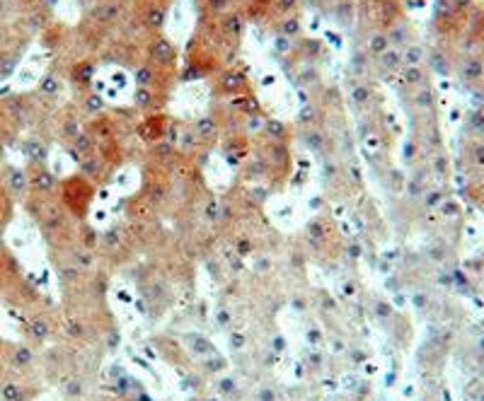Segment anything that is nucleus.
Returning a JSON list of instances; mask_svg holds the SVG:
<instances>
[{
	"label": "nucleus",
	"instance_id": "f257e3e1",
	"mask_svg": "<svg viewBox=\"0 0 484 401\" xmlns=\"http://www.w3.org/2000/svg\"><path fill=\"white\" fill-rule=\"evenodd\" d=\"M0 361L5 365V375L25 377L37 363V353H34V346L29 344H5Z\"/></svg>",
	"mask_w": 484,
	"mask_h": 401
},
{
	"label": "nucleus",
	"instance_id": "f03ea898",
	"mask_svg": "<svg viewBox=\"0 0 484 401\" xmlns=\"http://www.w3.org/2000/svg\"><path fill=\"white\" fill-rule=\"evenodd\" d=\"M61 198L63 208H70L75 215H85L87 203L92 200V188L87 186V181L82 176H68L61 184Z\"/></svg>",
	"mask_w": 484,
	"mask_h": 401
},
{
	"label": "nucleus",
	"instance_id": "7ed1b4c3",
	"mask_svg": "<svg viewBox=\"0 0 484 401\" xmlns=\"http://www.w3.org/2000/svg\"><path fill=\"white\" fill-rule=\"evenodd\" d=\"M27 179H29V193L32 196H51L58 188L56 174L46 167L44 162H29L25 167Z\"/></svg>",
	"mask_w": 484,
	"mask_h": 401
},
{
	"label": "nucleus",
	"instance_id": "20e7f679",
	"mask_svg": "<svg viewBox=\"0 0 484 401\" xmlns=\"http://www.w3.org/2000/svg\"><path fill=\"white\" fill-rule=\"evenodd\" d=\"M39 394L37 385H29L22 375H5L0 380V401H34Z\"/></svg>",
	"mask_w": 484,
	"mask_h": 401
},
{
	"label": "nucleus",
	"instance_id": "39448f33",
	"mask_svg": "<svg viewBox=\"0 0 484 401\" xmlns=\"http://www.w3.org/2000/svg\"><path fill=\"white\" fill-rule=\"evenodd\" d=\"M0 186L13 198V203L15 200H27L29 196V179L22 167H13V164L0 167Z\"/></svg>",
	"mask_w": 484,
	"mask_h": 401
},
{
	"label": "nucleus",
	"instance_id": "423d86ee",
	"mask_svg": "<svg viewBox=\"0 0 484 401\" xmlns=\"http://www.w3.org/2000/svg\"><path fill=\"white\" fill-rule=\"evenodd\" d=\"M54 334V324H51L49 317L44 312H37V315H29L25 320V336L29 346H41L51 339Z\"/></svg>",
	"mask_w": 484,
	"mask_h": 401
},
{
	"label": "nucleus",
	"instance_id": "0eeeda50",
	"mask_svg": "<svg viewBox=\"0 0 484 401\" xmlns=\"http://www.w3.org/2000/svg\"><path fill=\"white\" fill-rule=\"evenodd\" d=\"M150 56L155 58L158 63H163V66H170V63L175 61V46H172V41L165 39V37H158L150 44Z\"/></svg>",
	"mask_w": 484,
	"mask_h": 401
},
{
	"label": "nucleus",
	"instance_id": "6e6552de",
	"mask_svg": "<svg viewBox=\"0 0 484 401\" xmlns=\"http://www.w3.org/2000/svg\"><path fill=\"white\" fill-rule=\"evenodd\" d=\"M247 85V78L242 73H238V70H226L221 78V87L226 92H242Z\"/></svg>",
	"mask_w": 484,
	"mask_h": 401
},
{
	"label": "nucleus",
	"instance_id": "1a4fd4ad",
	"mask_svg": "<svg viewBox=\"0 0 484 401\" xmlns=\"http://www.w3.org/2000/svg\"><path fill=\"white\" fill-rule=\"evenodd\" d=\"M349 97H351L353 107L361 109V107H368V104H370V99H373V92H370V87L365 85V82H356V85H351Z\"/></svg>",
	"mask_w": 484,
	"mask_h": 401
},
{
	"label": "nucleus",
	"instance_id": "9d476101",
	"mask_svg": "<svg viewBox=\"0 0 484 401\" xmlns=\"http://www.w3.org/2000/svg\"><path fill=\"white\" fill-rule=\"evenodd\" d=\"M402 54H400L397 49H387L385 54L378 56V66L383 70H390V73H397L400 68H402Z\"/></svg>",
	"mask_w": 484,
	"mask_h": 401
},
{
	"label": "nucleus",
	"instance_id": "9b49d317",
	"mask_svg": "<svg viewBox=\"0 0 484 401\" xmlns=\"http://www.w3.org/2000/svg\"><path fill=\"white\" fill-rule=\"evenodd\" d=\"M143 25L148 29H153V32L163 29V25H165V8H160V5H150V8L145 10V15H143Z\"/></svg>",
	"mask_w": 484,
	"mask_h": 401
},
{
	"label": "nucleus",
	"instance_id": "f8f14e48",
	"mask_svg": "<svg viewBox=\"0 0 484 401\" xmlns=\"http://www.w3.org/2000/svg\"><path fill=\"white\" fill-rule=\"evenodd\" d=\"M223 32H226L228 37H233V39H240L242 32H245V20H242L238 13L226 15V20H223Z\"/></svg>",
	"mask_w": 484,
	"mask_h": 401
},
{
	"label": "nucleus",
	"instance_id": "ddd939ff",
	"mask_svg": "<svg viewBox=\"0 0 484 401\" xmlns=\"http://www.w3.org/2000/svg\"><path fill=\"white\" fill-rule=\"evenodd\" d=\"M365 49H368V54L370 56H380V54H385L387 49H392L390 46V39H387V34H383V32H375L373 37L368 39V46H365Z\"/></svg>",
	"mask_w": 484,
	"mask_h": 401
},
{
	"label": "nucleus",
	"instance_id": "4468645a",
	"mask_svg": "<svg viewBox=\"0 0 484 401\" xmlns=\"http://www.w3.org/2000/svg\"><path fill=\"white\" fill-rule=\"evenodd\" d=\"M187 341L192 344V351L199 353V356H206V358H214L216 356V348L209 344V341L204 339V336L199 334H187Z\"/></svg>",
	"mask_w": 484,
	"mask_h": 401
},
{
	"label": "nucleus",
	"instance_id": "2eb2a0df",
	"mask_svg": "<svg viewBox=\"0 0 484 401\" xmlns=\"http://www.w3.org/2000/svg\"><path fill=\"white\" fill-rule=\"evenodd\" d=\"M194 131H197L199 138H216V131H218V126H216V121H214V116H202L197 123H194Z\"/></svg>",
	"mask_w": 484,
	"mask_h": 401
},
{
	"label": "nucleus",
	"instance_id": "dca6fc26",
	"mask_svg": "<svg viewBox=\"0 0 484 401\" xmlns=\"http://www.w3.org/2000/svg\"><path fill=\"white\" fill-rule=\"evenodd\" d=\"M25 155L29 157V162H44L46 164V145L41 140H27L25 143Z\"/></svg>",
	"mask_w": 484,
	"mask_h": 401
},
{
	"label": "nucleus",
	"instance_id": "f3484780",
	"mask_svg": "<svg viewBox=\"0 0 484 401\" xmlns=\"http://www.w3.org/2000/svg\"><path fill=\"white\" fill-rule=\"evenodd\" d=\"M136 85L138 87H153L155 85V68L150 66V63H143V66L136 68Z\"/></svg>",
	"mask_w": 484,
	"mask_h": 401
},
{
	"label": "nucleus",
	"instance_id": "a211bd4d",
	"mask_svg": "<svg viewBox=\"0 0 484 401\" xmlns=\"http://www.w3.org/2000/svg\"><path fill=\"white\" fill-rule=\"evenodd\" d=\"M264 131H267V135L271 140H283L288 138V126L279 119H267L264 121Z\"/></svg>",
	"mask_w": 484,
	"mask_h": 401
},
{
	"label": "nucleus",
	"instance_id": "6ab92c4d",
	"mask_svg": "<svg viewBox=\"0 0 484 401\" xmlns=\"http://www.w3.org/2000/svg\"><path fill=\"white\" fill-rule=\"evenodd\" d=\"M300 32H303V22H300V17H296V15L286 17V20L279 25V34H283V37H288V39L298 37Z\"/></svg>",
	"mask_w": 484,
	"mask_h": 401
},
{
	"label": "nucleus",
	"instance_id": "aec40b11",
	"mask_svg": "<svg viewBox=\"0 0 484 401\" xmlns=\"http://www.w3.org/2000/svg\"><path fill=\"white\" fill-rule=\"evenodd\" d=\"M133 104L138 109H153L155 107V94L150 92V87H138L133 94Z\"/></svg>",
	"mask_w": 484,
	"mask_h": 401
},
{
	"label": "nucleus",
	"instance_id": "412c9836",
	"mask_svg": "<svg viewBox=\"0 0 484 401\" xmlns=\"http://www.w3.org/2000/svg\"><path fill=\"white\" fill-rule=\"evenodd\" d=\"M235 109H240L242 114L245 116H255V114H259V102L255 97H252V94H245V97H238L235 99V104H233Z\"/></svg>",
	"mask_w": 484,
	"mask_h": 401
},
{
	"label": "nucleus",
	"instance_id": "4be33fe9",
	"mask_svg": "<svg viewBox=\"0 0 484 401\" xmlns=\"http://www.w3.org/2000/svg\"><path fill=\"white\" fill-rule=\"evenodd\" d=\"M303 143L310 147V150H315V152H322L324 150V133L322 131H305L303 133Z\"/></svg>",
	"mask_w": 484,
	"mask_h": 401
},
{
	"label": "nucleus",
	"instance_id": "5701e85b",
	"mask_svg": "<svg viewBox=\"0 0 484 401\" xmlns=\"http://www.w3.org/2000/svg\"><path fill=\"white\" fill-rule=\"evenodd\" d=\"M82 167V174L90 176V179H99V172H102V160L99 157H85V160L80 162Z\"/></svg>",
	"mask_w": 484,
	"mask_h": 401
},
{
	"label": "nucleus",
	"instance_id": "b1692460",
	"mask_svg": "<svg viewBox=\"0 0 484 401\" xmlns=\"http://www.w3.org/2000/svg\"><path fill=\"white\" fill-rule=\"evenodd\" d=\"M180 143H182V150H189V152H194L197 150L199 145H202V138L197 135V131L194 128H185L182 131V138H180Z\"/></svg>",
	"mask_w": 484,
	"mask_h": 401
},
{
	"label": "nucleus",
	"instance_id": "393cba45",
	"mask_svg": "<svg viewBox=\"0 0 484 401\" xmlns=\"http://www.w3.org/2000/svg\"><path fill=\"white\" fill-rule=\"evenodd\" d=\"M70 145H73L80 155H90V152L94 150V143H92V138L87 133H80L78 138H73V140H70Z\"/></svg>",
	"mask_w": 484,
	"mask_h": 401
},
{
	"label": "nucleus",
	"instance_id": "a878e982",
	"mask_svg": "<svg viewBox=\"0 0 484 401\" xmlns=\"http://www.w3.org/2000/svg\"><path fill=\"white\" fill-rule=\"evenodd\" d=\"M104 109V97L99 92H92V94H87V99H85V111L87 114H99V111Z\"/></svg>",
	"mask_w": 484,
	"mask_h": 401
},
{
	"label": "nucleus",
	"instance_id": "bb28decb",
	"mask_svg": "<svg viewBox=\"0 0 484 401\" xmlns=\"http://www.w3.org/2000/svg\"><path fill=\"white\" fill-rule=\"evenodd\" d=\"M153 155L160 157V160H167L170 155H175V143L172 140H158V143L153 145Z\"/></svg>",
	"mask_w": 484,
	"mask_h": 401
},
{
	"label": "nucleus",
	"instance_id": "cd10ccee",
	"mask_svg": "<svg viewBox=\"0 0 484 401\" xmlns=\"http://www.w3.org/2000/svg\"><path fill=\"white\" fill-rule=\"evenodd\" d=\"M317 119V109L315 104L308 102V104H300V111H298V121L305 123V126H310V123H315Z\"/></svg>",
	"mask_w": 484,
	"mask_h": 401
},
{
	"label": "nucleus",
	"instance_id": "c85d7f7f",
	"mask_svg": "<svg viewBox=\"0 0 484 401\" xmlns=\"http://www.w3.org/2000/svg\"><path fill=\"white\" fill-rule=\"evenodd\" d=\"M204 218H206L209 222H218V220H221V200H216V198H209V200H206Z\"/></svg>",
	"mask_w": 484,
	"mask_h": 401
},
{
	"label": "nucleus",
	"instance_id": "c756f323",
	"mask_svg": "<svg viewBox=\"0 0 484 401\" xmlns=\"http://www.w3.org/2000/svg\"><path fill=\"white\" fill-rule=\"evenodd\" d=\"M116 15H119V8H116V5H99V8L94 10V17H97L99 22H109V20H114Z\"/></svg>",
	"mask_w": 484,
	"mask_h": 401
},
{
	"label": "nucleus",
	"instance_id": "7c9ffc66",
	"mask_svg": "<svg viewBox=\"0 0 484 401\" xmlns=\"http://www.w3.org/2000/svg\"><path fill=\"white\" fill-rule=\"evenodd\" d=\"M274 51H276V54L288 56L293 51V41L288 37H283V34H276V37H274Z\"/></svg>",
	"mask_w": 484,
	"mask_h": 401
},
{
	"label": "nucleus",
	"instance_id": "2f4dec72",
	"mask_svg": "<svg viewBox=\"0 0 484 401\" xmlns=\"http://www.w3.org/2000/svg\"><path fill=\"white\" fill-rule=\"evenodd\" d=\"M424 80V73L419 66H407L405 68V82L407 85H419V82Z\"/></svg>",
	"mask_w": 484,
	"mask_h": 401
},
{
	"label": "nucleus",
	"instance_id": "473e14b6",
	"mask_svg": "<svg viewBox=\"0 0 484 401\" xmlns=\"http://www.w3.org/2000/svg\"><path fill=\"white\" fill-rule=\"evenodd\" d=\"M402 61L407 66H419V61H422V49H419V46H409V49L402 54Z\"/></svg>",
	"mask_w": 484,
	"mask_h": 401
},
{
	"label": "nucleus",
	"instance_id": "72a5a7b5",
	"mask_svg": "<svg viewBox=\"0 0 484 401\" xmlns=\"http://www.w3.org/2000/svg\"><path fill=\"white\" fill-rule=\"evenodd\" d=\"M218 392H221V397H235V394H238V387H235V382L230 380V377H223V380L218 382Z\"/></svg>",
	"mask_w": 484,
	"mask_h": 401
},
{
	"label": "nucleus",
	"instance_id": "f704fd0d",
	"mask_svg": "<svg viewBox=\"0 0 484 401\" xmlns=\"http://www.w3.org/2000/svg\"><path fill=\"white\" fill-rule=\"evenodd\" d=\"M27 25L32 29H44L46 27V15L41 13V10H32L27 17Z\"/></svg>",
	"mask_w": 484,
	"mask_h": 401
},
{
	"label": "nucleus",
	"instance_id": "c9c22d12",
	"mask_svg": "<svg viewBox=\"0 0 484 401\" xmlns=\"http://www.w3.org/2000/svg\"><path fill=\"white\" fill-rule=\"evenodd\" d=\"M80 133H82L80 131V123L75 121V119H68L66 123H63V135H66V138L73 140V138H78Z\"/></svg>",
	"mask_w": 484,
	"mask_h": 401
},
{
	"label": "nucleus",
	"instance_id": "e433bc0d",
	"mask_svg": "<svg viewBox=\"0 0 484 401\" xmlns=\"http://www.w3.org/2000/svg\"><path fill=\"white\" fill-rule=\"evenodd\" d=\"M346 167H349V179H351V184H361V181H363V172H361V167H358V162H349V164H346Z\"/></svg>",
	"mask_w": 484,
	"mask_h": 401
},
{
	"label": "nucleus",
	"instance_id": "4c0bfd02",
	"mask_svg": "<svg viewBox=\"0 0 484 401\" xmlns=\"http://www.w3.org/2000/svg\"><path fill=\"white\" fill-rule=\"evenodd\" d=\"M104 242H107L109 247H116L121 244V230L119 227H111L107 235H104Z\"/></svg>",
	"mask_w": 484,
	"mask_h": 401
},
{
	"label": "nucleus",
	"instance_id": "58836bf2",
	"mask_svg": "<svg viewBox=\"0 0 484 401\" xmlns=\"http://www.w3.org/2000/svg\"><path fill=\"white\" fill-rule=\"evenodd\" d=\"M41 92L56 94V92H58V80H56V78H46L44 82H41Z\"/></svg>",
	"mask_w": 484,
	"mask_h": 401
},
{
	"label": "nucleus",
	"instance_id": "ea45409f",
	"mask_svg": "<svg viewBox=\"0 0 484 401\" xmlns=\"http://www.w3.org/2000/svg\"><path fill=\"white\" fill-rule=\"evenodd\" d=\"M262 121H267V119H262V114L247 116V131H259V128H262Z\"/></svg>",
	"mask_w": 484,
	"mask_h": 401
},
{
	"label": "nucleus",
	"instance_id": "a19ab883",
	"mask_svg": "<svg viewBox=\"0 0 484 401\" xmlns=\"http://www.w3.org/2000/svg\"><path fill=\"white\" fill-rule=\"evenodd\" d=\"M230 5V0H209V8L214 10V13H226Z\"/></svg>",
	"mask_w": 484,
	"mask_h": 401
},
{
	"label": "nucleus",
	"instance_id": "79ce46f5",
	"mask_svg": "<svg viewBox=\"0 0 484 401\" xmlns=\"http://www.w3.org/2000/svg\"><path fill=\"white\" fill-rule=\"evenodd\" d=\"M296 5H298V0H276V8H279L281 13H291Z\"/></svg>",
	"mask_w": 484,
	"mask_h": 401
},
{
	"label": "nucleus",
	"instance_id": "37998d69",
	"mask_svg": "<svg viewBox=\"0 0 484 401\" xmlns=\"http://www.w3.org/2000/svg\"><path fill=\"white\" fill-rule=\"evenodd\" d=\"M238 252H240V254H250V252H252V239L250 237H240Z\"/></svg>",
	"mask_w": 484,
	"mask_h": 401
},
{
	"label": "nucleus",
	"instance_id": "c03bdc74",
	"mask_svg": "<svg viewBox=\"0 0 484 401\" xmlns=\"http://www.w3.org/2000/svg\"><path fill=\"white\" fill-rule=\"evenodd\" d=\"M257 399L259 401H276V394L271 392L269 387H262V389H259V394H257Z\"/></svg>",
	"mask_w": 484,
	"mask_h": 401
},
{
	"label": "nucleus",
	"instance_id": "a18cd8bd",
	"mask_svg": "<svg viewBox=\"0 0 484 401\" xmlns=\"http://www.w3.org/2000/svg\"><path fill=\"white\" fill-rule=\"evenodd\" d=\"M252 196H255L257 203H264L267 196H269V191H267V188H255V191H252Z\"/></svg>",
	"mask_w": 484,
	"mask_h": 401
},
{
	"label": "nucleus",
	"instance_id": "49530a36",
	"mask_svg": "<svg viewBox=\"0 0 484 401\" xmlns=\"http://www.w3.org/2000/svg\"><path fill=\"white\" fill-rule=\"evenodd\" d=\"M417 102H422V107H429V102H431V97H429V92H422L417 97Z\"/></svg>",
	"mask_w": 484,
	"mask_h": 401
},
{
	"label": "nucleus",
	"instance_id": "de8ad7c7",
	"mask_svg": "<svg viewBox=\"0 0 484 401\" xmlns=\"http://www.w3.org/2000/svg\"><path fill=\"white\" fill-rule=\"evenodd\" d=\"M274 82H276L274 75H262V85H264V87H271Z\"/></svg>",
	"mask_w": 484,
	"mask_h": 401
},
{
	"label": "nucleus",
	"instance_id": "09e8293b",
	"mask_svg": "<svg viewBox=\"0 0 484 401\" xmlns=\"http://www.w3.org/2000/svg\"><path fill=\"white\" fill-rule=\"evenodd\" d=\"M8 13V0H0V17Z\"/></svg>",
	"mask_w": 484,
	"mask_h": 401
},
{
	"label": "nucleus",
	"instance_id": "8fccbe9b",
	"mask_svg": "<svg viewBox=\"0 0 484 401\" xmlns=\"http://www.w3.org/2000/svg\"><path fill=\"white\" fill-rule=\"evenodd\" d=\"M206 401H218V399H206Z\"/></svg>",
	"mask_w": 484,
	"mask_h": 401
},
{
	"label": "nucleus",
	"instance_id": "3c124183",
	"mask_svg": "<svg viewBox=\"0 0 484 401\" xmlns=\"http://www.w3.org/2000/svg\"><path fill=\"white\" fill-rule=\"evenodd\" d=\"M0 111H3V107H0Z\"/></svg>",
	"mask_w": 484,
	"mask_h": 401
}]
</instances>
